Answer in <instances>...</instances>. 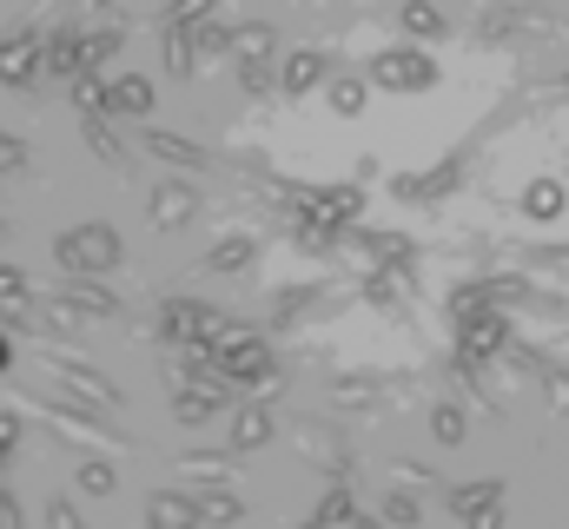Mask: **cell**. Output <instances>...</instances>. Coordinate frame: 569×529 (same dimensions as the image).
Here are the masks:
<instances>
[{
	"mask_svg": "<svg viewBox=\"0 0 569 529\" xmlns=\"http://www.w3.org/2000/svg\"><path fill=\"white\" fill-rule=\"evenodd\" d=\"M120 259H127V246H120V232L107 219H87V226L53 239V264L67 278H107V271H120Z\"/></svg>",
	"mask_w": 569,
	"mask_h": 529,
	"instance_id": "cell-1",
	"label": "cell"
},
{
	"mask_svg": "<svg viewBox=\"0 0 569 529\" xmlns=\"http://www.w3.org/2000/svg\"><path fill=\"white\" fill-rule=\"evenodd\" d=\"M443 80V67H437V53L425 47H378L371 60H365V87H391V93H430Z\"/></svg>",
	"mask_w": 569,
	"mask_h": 529,
	"instance_id": "cell-2",
	"label": "cell"
},
{
	"mask_svg": "<svg viewBox=\"0 0 569 529\" xmlns=\"http://www.w3.org/2000/svg\"><path fill=\"white\" fill-rule=\"evenodd\" d=\"M219 331H226V311L206 298H166L159 305V338H172V345H212Z\"/></svg>",
	"mask_w": 569,
	"mask_h": 529,
	"instance_id": "cell-3",
	"label": "cell"
},
{
	"mask_svg": "<svg viewBox=\"0 0 569 529\" xmlns=\"http://www.w3.org/2000/svg\"><path fill=\"white\" fill-rule=\"evenodd\" d=\"M510 318L497 311V305H483V311H470V318H457V358L463 365H497L503 351H510Z\"/></svg>",
	"mask_w": 569,
	"mask_h": 529,
	"instance_id": "cell-4",
	"label": "cell"
},
{
	"mask_svg": "<svg viewBox=\"0 0 569 529\" xmlns=\"http://www.w3.org/2000/svg\"><path fill=\"white\" fill-rule=\"evenodd\" d=\"M358 298L391 311V318H405L411 298H418V264H371V271H358Z\"/></svg>",
	"mask_w": 569,
	"mask_h": 529,
	"instance_id": "cell-5",
	"label": "cell"
},
{
	"mask_svg": "<svg viewBox=\"0 0 569 529\" xmlns=\"http://www.w3.org/2000/svg\"><path fill=\"white\" fill-rule=\"evenodd\" d=\"M358 212H365V186H311V199H305V219L311 226H325V232H351L358 226Z\"/></svg>",
	"mask_w": 569,
	"mask_h": 529,
	"instance_id": "cell-6",
	"label": "cell"
},
{
	"mask_svg": "<svg viewBox=\"0 0 569 529\" xmlns=\"http://www.w3.org/2000/svg\"><path fill=\"white\" fill-rule=\"evenodd\" d=\"M325 80H331V53H318V47H298V53L272 60V87H279L284 100H298V93H311Z\"/></svg>",
	"mask_w": 569,
	"mask_h": 529,
	"instance_id": "cell-7",
	"label": "cell"
},
{
	"mask_svg": "<svg viewBox=\"0 0 569 529\" xmlns=\"http://www.w3.org/2000/svg\"><path fill=\"white\" fill-rule=\"evenodd\" d=\"M47 358H53L60 385H67L73 397H87L93 410H120V385H113V378H100V371H93L87 358H73V351H47Z\"/></svg>",
	"mask_w": 569,
	"mask_h": 529,
	"instance_id": "cell-8",
	"label": "cell"
},
{
	"mask_svg": "<svg viewBox=\"0 0 569 529\" xmlns=\"http://www.w3.org/2000/svg\"><path fill=\"white\" fill-rule=\"evenodd\" d=\"M457 179H463V166L457 159H437L430 172H391V192L405 206H437L443 192H457Z\"/></svg>",
	"mask_w": 569,
	"mask_h": 529,
	"instance_id": "cell-9",
	"label": "cell"
},
{
	"mask_svg": "<svg viewBox=\"0 0 569 529\" xmlns=\"http://www.w3.org/2000/svg\"><path fill=\"white\" fill-rule=\"evenodd\" d=\"M325 397H331V403H345V410H385V403L398 410V403H405V391H398V385H385V378H371V371L331 378V385H325Z\"/></svg>",
	"mask_w": 569,
	"mask_h": 529,
	"instance_id": "cell-10",
	"label": "cell"
},
{
	"mask_svg": "<svg viewBox=\"0 0 569 529\" xmlns=\"http://www.w3.org/2000/svg\"><path fill=\"white\" fill-rule=\"evenodd\" d=\"M331 298H345V291H331V285H291L272 298V325L291 331V325H311V311H331Z\"/></svg>",
	"mask_w": 569,
	"mask_h": 529,
	"instance_id": "cell-11",
	"label": "cell"
},
{
	"mask_svg": "<svg viewBox=\"0 0 569 529\" xmlns=\"http://www.w3.org/2000/svg\"><path fill=\"white\" fill-rule=\"evenodd\" d=\"M27 410H40V417H53L67 437H93V443H127V430H113V423H93L87 410H73V403H53V397H27Z\"/></svg>",
	"mask_w": 569,
	"mask_h": 529,
	"instance_id": "cell-12",
	"label": "cell"
},
{
	"mask_svg": "<svg viewBox=\"0 0 569 529\" xmlns=\"http://www.w3.org/2000/svg\"><path fill=\"white\" fill-rule=\"evenodd\" d=\"M272 437H279V417L252 397V403H239V410H232V443H226V450H232V457H246V450H266Z\"/></svg>",
	"mask_w": 569,
	"mask_h": 529,
	"instance_id": "cell-13",
	"label": "cell"
},
{
	"mask_svg": "<svg viewBox=\"0 0 569 529\" xmlns=\"http://www.w3.org/2000/svg\"><path fill=\"white\" fill-rule=\"evenodd\" d=\"M192 219H199V192H192V186L172 179V186L152 192V226H159V232H186Z\"/></svg>",
	"mask_w": 569,
	"mask_h": 529,
	"instance_id": "cell-14",
	"label": "cell"
},
{
	"mask_svg": "<svg viewBox=\"0 0 569 529\" xmlns=\"http://www.w3.org/2000/svg\"><path fill=\"white\" fill-rule=\"evenodd\" d=\"M563 206H569L563 179H530V186H523V199H517V212H523L530 226H557V219H563Z\"/></svg>",
	"mask_w": 569,
	"mask_h": 529,
	"instance_id": "cell-15",
	"label": "cell"
},
{
	"mask_svg": "<svg viewBox=\"0 0 569 529\" xmlns=\"http://www.w3.org/2000/svg\"><path fill=\"white\" fill-rule=\"evenodd\" d=\"M291 443H298L318 470H331V483L345 477V450H338V437H331L325 423H291Z\"/></svg>",
	"mask_w": 569,
	"mask_h": 529,
	"instance_id": "cell-16",
	"label": "cell"
},
{
	"mask_svg": "<svg viewBox=\"0 0 569 529\" xmlns=\"http://www.w3.org/2000/svg\"><path fill=\"white\" fill-rule=\"evenodd\" d=\"M503 503V477H477V483H457L450 490V517L457 523H477L483 510H497Z\"/></svg>",
	"mask_w": 569,
	"mask_h": 529,
	"instance_id": "cell-17",
	"label": "cell"
},
{
	"mask_svg": "<svg viewBox=\"0 0 569 529\" xmlns=\"http://www.w3.org/2000/svg\"><path fill=\"white\" fill-rule=\"evenodd\" d=\"M226 60H279V33L266 20H246L226 33Z\"/></svg>",
	"mask_w": 569,
	"mask_h": 529,
	"instance_id": "cell-18",
	"label": "cell"
},
{
	"mask_svg": "<svg viewBox=\"0 0 569 529\" xmlns=\"http://www.w3.org/2000/svg\"><path fill=\"white\" fill-rule=\"evenodd\" d=\"M33 73H40V40H33V33L0 40V80H7V87H27Z\"/></svg>",
	"mask_w": 569,
	"mask_h": 529,
	"instance_id": "cell-19",
	"label": "cell"
},
{
	"mask_svg": "<svg viewBox=\"0 0 569 529\" xmlns=\"http://www.w3.org/2000/svg\"><path fill=\"white\" fill-rule=\"evenodd\" d=\"M107 113H120V120H146V113H152V80H146V73H120V80L107 87Z\"/></svg>",
	"mask_w": 569,
	"mask_h": 529,
	"instance_id": "cell-20",
	"label": "cell"
},
{
	"mask_svg": "<svg viewBox=\"0 0 569 529\" xmlns=\"http://www.w3.org/2000/svg\"><path fill=\"white\" fill-rule=\"evenodd\" d=\"M252 259H259V239H252V232H226V239L206 252V271L239 278V271H252Z\"/></svg>",
	"mask_w": 569,
	"mask_h": 529,
	"instance_id": "cell-21",
	"label": "cell"
},
{
	"mask_svg": "<svg viewBox=\"0 0 569 529\" xmlns=\"http://www.w3.org/2000/svg\"><path fill=\"white\" fill-rule=\"evenodd\" d=\"M80 139L93 146V159H100V166H113V172H133V159H127V146L113 139L107 113H80Z\"/></svg>",
	"mask_w": 569,
	"mask_h": 529,
	"instance_id": "cell-22",
	"label": "cell"
},
{
	"mask_svg": "<svg viewBox=\"0 0 569 529\" xmlns=\"http://www.w3.org/2000/svg\"><path fill=\"white\" fill-rule=\"evenodd\" d=\"M146 152H159L166 166H179V172H206L212 159H206V146H192V139H179V132H146Z\"/></svg>",
	"mask_w": 569,
	"mask_h": 529,
	"instance_id": "cell-23",
	"label": "cell"
},
{
	"mask_svg": "<svg viewBox=\"0 0 569 529\" xmlns=\"http://www.w3.org/2000/svg\"><path fill=\"white\" fill-rule=\"evenodd\" d=\"M192 517L199 523H219V529H232V523H246V503L226 490V483H206L199 497H192Z\"/></svg>",
	"mask_w": 569,
	"mask_h": 529,
	"instance_id": "cell-24",
	"label": "cell"
},
{
	"mask_svg": "<svg viewBox=\"0 0 569 529\" xmlns=\"http://www.w3.org/2000/svg\"><path fill=\"white\" fill-rule=\"evenodd\" d=\"M40 67H47L53 80H80V73H87V60H80V33H73V27L53 33V40L40 47Z\"/></svg>",
	"mask_w": 569,
	"mask_h": 529,
	"instance_id": "cell-25",
	"label": "cell"
},
{
	"mask_svg": "<svg viewBox=\"0 0 569 529\" xmlns=\"http://www.w3.org/2000/svg\"><path fill=\"white\" fill-rule=\"evenodd\" d=\"M365 100H371V87H365L358 73H331V80H325V107H331L338 120H358Z\"/></svg>",
	"mask_w": 569,
	"mask_h": 529,
	"instance_id": "cell-26",
	"label": "cell"
},
{
	"mask_svg": "<svg viewBox=\"0 0 569 529\" xmlns=\"http://www.w3.org/2000/svg\"><path fill=\"white\" fill-rule=\"evenodd\" d=\"M60 298H67L73 311H87V318H113V311H120V298H113L100 278H67V291H60Z\"/></svg>",
	"mask_w": 569,
	"mask_h": 529,
	"instance_id": "cell-27",
	"label": "cell"
},
{
	"mask_svg": "<svg viewBox=\"0 0 569 529\" xmlns=\"http://www.w3.org/2000/svg\"><path fill=\"white\" fill-rule=\"evenodd\" d=\"M179 477H199V483H232V477H239V457H232V450H192V457H179Z\"/></svg>",
	"mask_w": 569,
	"mask_h": 529,
	"instance_id": "cell-28",
	"label": "cell"
},
{
	"mask_svg": "<svg viewBox=\"0 0 569 529\" xmlns=\"http://www.w3.org/2000/svg\"><path fill=\"white\" fill-rule=\"evenodd\" d=\"M146 529H199V517H192V497L159 490V497L146 503Z\"/></svg>",
	"mask_w": 569,
	"mask_h": 529,
	"instance_id": "cell-29",
	"label": "cell"
},
{
	"mask_svg": "<svg viewBox=\"0 0 569 529\" xmlns=\"http://www.w3.org/2000/svg\"><path fill=\"white\" fill-rule=\"evenodd\" d=\"M351 523H358V503H351V490H345V483H331V490H325V503L311 510V529H351Z\"/></svg>",
	"mask_w": 569,
	"mask_h": 529,
	"instance_id": "cell-30",
	"label": "cell"
},
{
	"mask_svg": "<svg viewBox=\"0 0 569 529\" xmlns=\"http://www.w3.org/2000/svg\"><path fill=\"white\" fill-rule=\"evenodd\" d=\"M159 60H166V73H172V80H192V27H166Z\"/></svg>",
	"mask_w": 569,
	"mask_h": 529,
	"instance_id": "cell-31",
	"label": "cell"
},
{
	"mask_svg": "<svg viewBox=\"0 0 569 529\" xmlns=\"http://www.w3.org/2000/svg\"><path fill=\"white\" fill-rule=\"evenodd\" d=\"M463 430H470V423H463V403H450V397H437V403H430V437L457 450V443H463Z\"/></svg>",
	"mask_w": 569,
	"mask_h": 529,
	"instance_id": "cell-32",
	"label": "cell"
},
{
	"mask_svg": "<svg viewBox=\"0 0 569 529\" xmlns=\"http://www.w3.org/2000/svg\"><path fill=\"white\" fill-rule=\"evenodd\" d=\"M219 60H226V27L199 20V27H192V73H199V67H219Z\"/></svg>",
	"mask_w": 569,
	"mask_h": 529,
	"instance_id": "cell-33",
	"label": "cell"
},
{
	"mask_svg": "<svg viewBox=\"0 0 569 529\" xmlns=\"http://www.w3.org/2000/svg\"><path fill=\"white\" fill-rule=\"evenodd\" d=\"M73 483H80L87 497H113V483H120V477H113V463H100V457H80V463H73Z\"/></svg>",
	"mask_w": 569,
	"mask_h": 529,
	"instance_id": "cell-34",
	"label": "cell"
},
{
	"mask_svg": "<svg viewBox=\"0 0 569 529\" xmlns=\"http://www.w3.org/2000/svg\"><path fill=\"white\" fill-rule=\"evenodd\" d=\"M378 523L385 529H418V497H411V490H391L385 510H378Z\"/></svg>",
	"mask_w": 569,
	"mask_h": 529,
	"instance_id": "cell-35",
	"label": "cell"
},
{
	"mask_svg": "<svg viewBox=\"0 0 569 529\" xmlns=\"http://www.w3.org/2000/svg\"><path fill=\"white\" fill-rule=\"evenodd\" d=\"M543 403L550 417H569V365H543Z\"/></svg>",
	"mask_w": 569,
	"mask_h": 529,
	"instance_id": "cell-36",
	"label": "cell"
},
{
	"mask_svg": "<svg viewBox=\"0 0 569 529\" xmlns=\"http://www.w3.org/2000/svg\"><path fill=\"white\" fill-rule=\"evenodd\" d=\"M405 33H418V40L443 33V13H437L430 0H405Z\"/></svg>",
	"mask_w": 569,
	"mask_h": 529,
	"instance_id": "cell-37",
	"label": "cell"
},
{
	"mask_svg": "<svg viewBox=\"0 0 569 529\" xmlns=\"http://www.w3.org/2000/svg\"><path fill=\"white\" fill-rule=\"evenodd\" d=\"M239 87H246L252 100H266V93H279V87H272V60H239Z\"/></svg>",
	"mask_w": 569,
	"mask_h": 529,
	"instance_id": "cell-38",
	"label": "cell"
},
{
	"mask_svg": "<svg viewBox=\"0 0 569 529\" xmlns=\"http://www.w3.org/2000/svg\"><path fill=\"white\" fill-rule=\"evenodd\" d=\"M73 87V100H80V113H107V80H93V73H80V80H67Z\"/></svg>",
	"mask_w": 569,
	"mask_h": 529,
	"instance_id": "cell-39",
	"label": "cell"
},
{
	"mask_svg": "<svg viewBox=\"0 0 569 529\" xmlns=\"http://www.w3.org/2000/svg\"><path fill=\"white\" fill-rule=\"evenodd\" d=\"M212 7L219 0H172L166 7V27H199V20H212Z\"/></svg>",
	"mask_w": 569,
	"mask_h": 529,
	"instance_id": "cell-40",
	"label": "cell"
},
{
	"mask_svg": "<svg viewBox=\"0 0 569 529\" xmlns=\"http://www.w3.org/2000/svg\"><path fill=\"white\" fill-rule=\"evenodd\" d=\"M27 298H33V285H27V271H13V264H0V305H7V311H20Z\"/></svg>",
	"mask_w": 569,
	"mask_h": 529,
	"instance_id": "cell-41",
	"label": "cell"
},
{
	"mask_svg": "<svg viewBox=\"0 0 569 529\" xmlns=\"http://www.w3.org/2000/svg\"><path fill=\"white\" fill-rule=\"evenodd\" d=\"M391 483L418 497V490H430V470H425V463H411V457H405V463H391Z\"/></svg>",
	"mask_w": 569,
	"mask_h": 529,
	"instance_id": "cell-42",
	"label": "cell"
},
{
	"mask_svg": "<svg viewBox=\"0 0 569 529\" xmlns=\"http://www.w3.org/2000/svg\"><path fill=\"white\" fill-rule=\"evenodd\" d=\"M13 166H27V146L13 132H0V172H13Z\"/></svg>",
	"mask_w": 569,
	"mask_h": 529,
	"instance_id": "cell-43",
	"label": "cell"
},
{
	"mask_svg": "<svg viewBox=\"0 0 569 529\" xmlns=\"http://www.w3.org/2000/svg\"><path fill=\"white\" fill-rule=\"evenodd\" d=\"M47 529H87V523H80V517H73V503H67V497H60V503H53V510H47Z\"/></svg>",
	"mask_w": 569,
	"mask_h": 529,
	"instance_id": "cell-44",
	"label": "cell"
},
{
	"mask_svg": "<svg viewBox=\"0 0 569 529\" xmlns=\"http://www.w3.org/2000/svg\"><path fill=\"white\" fill-rule=\"evenodd\" d=\"M13 443H20V417H0V463L13 457Z\"/></svg>",
	"mask_w": 569,
	"mask_h": 529,
	"instance_id": "cell-45",
	"label": "cell"
},
{
	"mask_svg": "<svg viewBox=\"0 0 569 529\" xmlns=\"http://www.w3.org/2000/svg\"><path fill=\"white\" fill-rule=\"evenodd\" d=\"M365 179H378V152H358V166H351V186H365Z\"/></svg>",
	"mask_w": 569,
	"mask_h": 529,
	"instance_id": "cell-46",
	"label": "cell"
},
{
	"mask_svg": "<svg viewBox=\"0 0 569 529\" xmlns=\"http://www.w3.org/2000/svg\"><path fill=\"white\" fill-rule=\"evenodd\" d=\"M7 365H13V345H7V338H0V371H7Z\"/></svg>",
	"mask_w": 569,
	"mask_h": 529,
	"instance_id": "cell-47",
	"label": "cell"
},
{
	"mask_svg": "<svg viewBox=\"0 0 569 529\" xmlns=\"http://www.w3.org/2000/svg\"><path fill=\"white\" fill-rule=\"evenodd\" d=\"M351 529H378V523H365V517H358V523H351Z\"/></svg>",
	"mask_w": 569,
	"mask_h": 529,
	"instance_id": "cell-48",
	"label": "cell"
},
{
	"mask_svg": "<svg viewBox=\"0 0 569 529\" xmlns=\"http://www.w3.org/2000/svg\"><path fill=\"white\" fill-rule=\"evenodd\" d=\"M87 7H113V0H87Z\"/></svg>",
	"mask_w": 569,
	"mask_h": 529,
	"instance_id": "cell-49",
	"label": "cell"
}]
</instances>
